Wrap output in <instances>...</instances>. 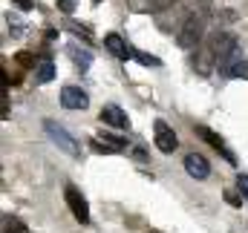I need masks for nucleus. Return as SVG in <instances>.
Segmentation results:
<instances>
[{"label": "nucleus", "instance_id": "22", "mask_svg": "<svg viewBox=\"0 0 248 233\" xmlns=\"http://www.w3.org/2000/svg\"><path fill=\"white\" fill-rule=\"evenodd\" d=\"M93 3H101V0H93Z\"/></svg>", "mask_w": 248, "mask_h": 233}, {"label": "nucleus", "instance_id": "1", "mask_svg": "<svg viewBox=\"0 0 248 233\" xmlns=\"http://www.w3.org/2000/svg\"><path fill=\"white\" fill-rule=\"evenodd\" d=\"M208 6H211V3H205V6H199L196 12H190L185 20H182V26L176 29V44H179L182 49H193V46L202 44V35H205V29H208Z\"/></svg>", "mask_w": 248, "mask_h": 233}, {"label": "nucleus", "instance_id": "10", "mask_svg": "<svg viewBox=\"0 0 248 233\" xmlns=\"http://www.w3.org/2000/svg\"><path fill=\"white\" fill-rule=\"evenodd\" d=\"M101 121H104V124H113V127H119V130H127V127H130V118L124 116V110L116 107V104H107V107L101 110Z\"/></svg>", "mask_w": 248, "mask_h": 233}, {"label": "nucleus", "instance_id": "15", "mask_svg": "<svg viewBox=\"0 0 248 233\" xmlns=\"http://www.w3.org/2000/svg\"><path fill=\"white\" fill-rule=\"evenodd\" d=\"M136 60L144 63V66H162V60L156 58V55H147V52H136Z\"/></svg>", "mask_w": 248, "mask_h": 233}, {"label": "nucleus", "instance_id": "5", "mask_svg": "<svg viewBox=\"0 0 248 233\" xmlns=\"http://www.w3.org/2000/svg\"><path fill=\"white\" fill-rule=\"evenodd\" d=\"M90 98L81 87H63L61 89V107L63 110H87Z\"/></svg>", "mask_w": 248, "mask_h": 233}, {"label": "nucleus", "instance_id": "19", "mask_svg": "<svg viewBox=\"0 0 248 233\" xmlns=\"http://www.w3.org/2000/svg\"><path fill=\"white\" fill-rule=\"evenodd\" d=\"M23 231V225L20 222H12V219H6V233H20Z\"/></svg>", "mask_w": 248, "mask_h": 233}, {"label": "nucleus", "instance_id": "3", "mask_svg": "<svg viewBox=\"0 0 248 233\" xmlns=\"http://www.w3.org/2000/svg\"><path fill=\"white\" fill-rule=\"evenodd\" d=\"M153 141H156V147H159L162 153H173V150L179 147V138H176L173 127L165 124V121H156V124H153Z\"/></svg>", "mask_w": 248, "mask_h": 233}, {"label": "nucleus", "instance_id": "13", "mask_svg": "<svg viewBox=\"0 0 248 233\" xmlns=\"http://www.w3.org/2000/svg\"><path fill=\"white\" fill-rule=\"evenodd\" d=\"M90 147H93V153H104V156H110V153H122V147H116V144H110V141H101V138H93Z\"/></svg>", "mask_w": 248, "mask_h": 233}, {"label": "nucleus", "instance_id": "7", "mask_svg": "<svg viewBox=\"0 0 248 233\" xmlns=\"http://www.w3.org/2000/svg\"><path fill=\"white\" fill-rule=\"evenodd\" d=\"M173 3H179V0H130L127 6H130V12H139V15H159V12L170 9Z\"/></svg>", "mask_w": 248, "mask_h": 233}, {"label": "nucleus", "instance_id": "14", "mask_svg": "<svg viewBox=\"0 0 248 233\" xmlns=\"http://www.w3.org/2000/svg\"><path fill=\"white\" fill-rule=\"evenodd\" d=\"M228 78H246V81H248V60L234 63V66H231V72H228Z\"/></svg>", "mask_w": 248, "mask_h": 233}, {"label": "nucleus", "instance_id": "4", "mask_svg": "<svg viewBox=\"0 0 248 233\" xmlns=\"http://www.w3.org/2000/svg\"><path fill=\"white\" fill-rule=\"evenodd\" d=\"M63 199H66V204H69V210H72V216L81 222V225H87L90 222V207H87V199L69 184L66 190H63Z\"/></svg>", "mask_w": 248, "mask_h": 233}, {"label": "nucleus", "instance_id": "17", "mask_svg": "<svg viewBox=\"0 0 248 233\" xmlns=\"http://www.w3.org/2000/svg\"><path fill=\"white\" fill-rule=\"evenodd\" d=\"M225 202H228L231 207H243V196H237L234 190H225Z\"/></svg>", "mask_w": 248, "mask_h": 233}, {"label": "nucleus", "instance_id": "8", "mask_svg": "<svg viewBox=\"0 0 248 233\" xmlns=\"http://www.w3.org/2000/svg\"><path fill=\"white\" fill-rule=\"evenodd\" d=\"M185 170L190 178H208L211 175V164H208V159L205 156H199V153H187L185 156Z\"/></svg>", "mask_w": 248, "mask_h": 233}, {"label": "nucleus", "instance_id": "18", "mask_svg": "<svg viewBox=\"0 0 248 233\" xmlns=\"http://www.w3.org/2000/svg\"><path fill=\"white\" fill-rule=\"evenodd\" d=\"M58 9L66 12V15H72L75 12V0H58Z\"/></svg>", "mask_w": 248, "mask_h": 233}, {"label": "nucleus", "instance_id": "12", "mask_svg": "<svg viewBox=\"0 0 248 233\" xmlns=\"http://www.w3.org/2000/svg\"><path fill=\"white\" fill-rule=\"evenodd\" d=\"M66 52H69V58L75 60V66H78L81 72H84V69L93 63V55H90L87 49H78V46H66Z\"/></svg>", "mask_w": 248, "mask_h": 233}, {"label": "nucleus", "instance_id": "20", "mask_svg": "<svg viewBox=\"0 0 248 233\" xmlns=\"http://www.w3.org/2000/svg\"><path fill=\"white\" fill-rule=\"evenodd\" d=\"M17 63H23V66H32V69H35V60H32V55H26V52H20V55H17Z\"/></svg>", "mask_w": 248, "mask_h": 233}, {"label": "nucleus", "instance_id": "2", "mask_svg": "<svg viewBox=\"0 0 248 233\" xmlns=\"http://www.w3.org/2000/svg\"><path fill=\"white\" fill-rule=\"evenodd\" d=\"M44 130H46V135L52 138V144L61 147L63 153H69V156H78V153H81L78 141L69 135V130H63L61 124H55V121H44Z\"/></svg>", "mask_w": 248, "mask_h": 233}, {"label": "nucleus", "instance_id": "16", "mask_svg": "<svg viewBox=\"0 0 248 233\" xmlns=\"http://www.w3.org/2000/svg\"><path fill=\"white\" fill-rule=\"evenodd\" d=\"M237 190H240V196H243V199H248V173L237 175Z\"/></svg>", "mask_w": 248, "mask_h": 233}, {"label": "nucleus", "instance_id": "6", "mask_svg": "<svg viewBox=\"0 0 248 233\" xmlns=\"http://www.w3.org/2000/svg\"><path fill=\"white\" fill-rule=\"evenodd\" d=\"M104 46H107V52H113V55H116L119 60H130V58H136V49H133V46H130V44L124 41L122 35H116V32L104 38Z\"/></svg>", "mask_w": 248, "mask_h": 233}, {"label": "nucleus", "instance_id": "21", "mask_svg": "<svg viewBox=\"0 0 248 233\" xmlns=\"http://www.w3.org/2000/svg\"><path fill=\"white\" fill-rule=\"evenodd\" d=\"M12 3H15V6H20L23 12H29V9H32V0H12Z\"/></svg>", "mask_w": 248, "mask_h": 233}, {"label": "nucleus", "instance_id": "9", "mask_svg": "<svg viewBox=\"0 0 248 233\" xmlns=\"http://www.w3.org/2000/svg\"><path fill=\"white\" fill-rule=\"evenodd\" d=\"M196 135H202V138H205V141H208V144H211L214 150H219V153H222V156L228 159V164H237L234 153H231V150L225 147V141H222V138H219V135H217L214 130H208V127H202V124H199V127H196Z\"/></svg>", "mask_w": 248, "mask_h": 233}, {"label": "nucleus", "instance_id": "11", "mask_svg": "<svg viewBox=\"0 0 248 233\" xmlns=\"http://www.w3.org/2000/svg\"><path fill=\"white\" fill-rule=\"evenodd\" d=\"M52 78H55V63L49 58L38 60V63H35V84H49Z\"/></svg>", "mask_w": 248, "mask_h": 233}]
</instances>
